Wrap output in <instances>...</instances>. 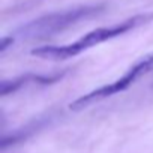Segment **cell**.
Segmentation results:
<instances>
[{
	"label": "cell",
	"mask_w": 153,
	"mask_h": 153,
	"mask_svg": "<svg viewBox=\"0 0 153 153\" xmlns=\"http://www.w3.org/2000/svg\"><path fill=\"white\" fill-rule=\"evenodd\" d=\"M153 23V12H144V14H138L134 15L122 23H117L114 26H108V27H98L93 29L90 32H87L84 36H81L80 39H76L72 44H66V45H45V47H39V48H33L30 51L32 56L39 57V59H45V60H66V59H72L75 56L81 54L83 51L96 47L99 44H104L107 41H111L114 38H119L131 30H135L138 27H143L146 24Z\"/></svg>",
	"instance_id": "cell-1"
},
{
	"label": "cell",
	"mask_w": 153,
	"mask_h": 153,
	"mask_svg": "<svg viewBox=\"0 0 153 153\" xmlns=\"http://www.w3.org/2000/svg\"><path fill=\"white\" fill-rule=\"evenodd\" d=\"M104 11H105V5H81V6L66 9V11L53 12V14L39 17L33 21H29L27 24L18 27L11 36L14 39H21V41L48 39L76 24H80L81 21L101 15Z\"/></svg>",
	"instance_id": "cell-2"
}]
</instances>
